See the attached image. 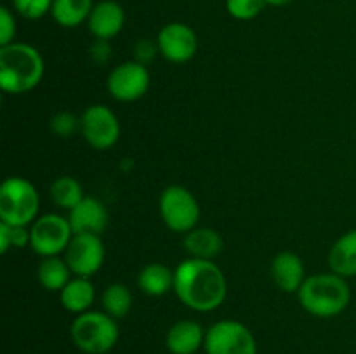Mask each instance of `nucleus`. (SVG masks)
Here are the masks:
<instances>
[{
	"label": "nucleus",
	"instance_id": "20e7f679",
	"mask_svg": "<svg viewBox=\"0 0 356 354\" xmlns=\"http://www.w3.org/2000/svg\"><path fill=\"white\" fill-rule=\"evenodd\" d=\"M70 335L82 353L106 354L117 346L120 330L117 319L104 311H87L73 319Z\"/></svg>",
	"mask_w": 356,
	"mask_h": 354
},
{
	"label": "nucleus",
	"instance_id": "f257e3e1",
	"mask_svg": "<svg viewBox=\"0 0 356 354\" xmlns=\"http://www.w3.org/2000/svg\"><path fill=\"white\" fill-rule=\"evenodd\" d=\"M174 294L186 307L211 312L225 304L228 281L214 260L190 257L174 269Z\"/></svg>",
	"mask_w": 356,
	"mask_h": 354
},
{
	"label": "nucleus",
	"instance_id": "a878e982",
	"mask_svg": "<svg viewBox=\"0 0 356 354\" xmlns=\"http://www.w3.org/2000/svg\"><path fill=\"white\" fill-rule=\"evenodd\" d=\"M266 7L264 0H226V10L238 21H250L259 16Z\"/></svg>",
	"mask_w": 356,
	"mask_h": 354
},
{
	"label": "nucleus",
	"instance_id": "c756f323",
	"mask_svg": "<svg viewBox=\"0 0 356 354\" xmlns=\"http://www.w3.org/2000/svg\"><path fill=\"white\" fill-rule=\"evenodd\" d=\"M153 56H155V45L152 42L141 40L136 44V61L146 66V62L152 61Z\"/></svg>",
	"mask_w": 356,
	"mask_h": 354
},
{
	"label": "nucleus",
	"instance_id": "4be33fe9",
	"mask_svg": "<svg viewBox=\"0 0 356 354\" xmlns=\"http://www.w3.org/2000/svg\"><path fill=\"white\" fill-rule=\"evenodd\" d=\"M92 7V0H54L51 14L59 26L76 28L89 19Z\"/></svg>",
	"mask_w": 356,
	"mask_h": 354
},
{
	"label": "nucleus",
	"instance_id": "39448f33",
	"mask_svg": "<svg viewBox=\"0 0 356 354\" xmlns=\"http://www.w3.org/2000/svg\"><path fill=\"white\" fill-rule=\"evenodd\" d=\"M40 196L30 180L7 177L0 186V222L10 226H31L38 219Z\"/></svg>",
	"mask_w": 356,
	"mask_h": 354
},
{
	"label": "nucleus",
	"instance_id": "0eeeda50",
	"mask_svg": "<svg viewBox=\"0 0 356 354\" xmlns=\"http://www.w3.org/2000/svg\"><path fill=\"white\" fill-rule=\"evenodd\" d=\"M204 349L207 354H257V342L247 325L222 319L207 330Z\"/></svg>",
	"mask_w": 356,
	"mask_h": 354
},
{
	"label": "nucleus",
	"instance_id": "dca6fc26",
	"mask_svg": "<svg viewBox=\"0 0 356 354\" xmlns=\"http://www.w3.org/2000/svg\"><path fill=\"white\" fill-rule=\"evenodd\" d=\"M205 330L193 319H181L169 328L165 346L170 354H197L205 344Z\"/></svg>",
	"mask_w": 356,
	"mask_h": 354
},
{
	"label": "nucleus",
	"instance_id": "7c9ffc66",
	"mask_svg": "<svg viewBox=\"0 0 356 354\" xmlns=\"http://www.w3.org/2000/svg\"><path fill=\"white\" fill-rule=\"evenodd\" d=\"M266 2V6H273V7H284V6H289V3H292L294 0H264Z\"/></svg>",
	"mask_w": 356,
	"mask_h": 354
},
{
	"label": "nucleus",
	"instance_id": "bb28decb",
	"mask_svg": "<svg viewBox=\"0 0 356 354\" xmlns=\"http://www.w3.org/2000/svg\"><path fill=\"white\" fill-rule=\"evenodd\" d=\"M51 130L58 137H72L80 132V118L70 111H59L51 118Z\"/></svg>",
	"mask_w": 356,
	"mask_h": 354
},
{
	"label": "nucleus",
	"instance_id": "7ed1b4c3",
	"mask_svg": "<svg viewBox=\"0 0 356 354\" xmlns=\"http://www.w3.org/2000/svg\"><path fill=\"white\" fill-rule=\"evenodd\" d=\"M301 307L315 318H334L346 311L351 302V288L346 278L336 273L312 274L299 288Z\"/></svg>",
	"mask_w": 356,
	"mask_h": 354
},
{
	"label": "nucleus",
	"instance_id": "aec40b11",
	"mask_svg": "<svg viewBox=\"0 0 356 354\" xmlns=\"http://www.w3.org/2000/svg\"><path fill=\"white\" fill-rule=\"evenodd\" d=\"M138 285L143 294L149 297H162L169 290H174V271L162 262L146 264L139 271Z\"/></svg>",
	"mask_w": 356,
	"mask_h": 354
},
{
	"label": "nucleus",
	"instance_id": "cd10ccee",
	"mask_svg": "<svg viewBox=\"0 0 356 354\" xmlns=\"http://www.w3.org/2000/svg\"><path fill=\"white\" fill-rule=\"evenodd\" d=\"M54 0H13V6L19 16L26 19H40L51 12Z\"/></svg>",
	"mask_w": 356,
	"mask_h": 354
},
{
	"label": "nucleus",
	"instance_id": "f3484780",
	"mask_svg": "<svg viewBox=\"0 0 356 354\" xmlns=\"http://www.w3.org/2000/svg\"><path fill=\"white\" fill-rule=\"evenodd\" d=\"M63 307L73 314H82L90 309L96 301V288H94L90 278L73 276L66 283V287L59 292Z\"/></svg>",
	"mask_w": 356,
	"mask_h": 354
},
{
	"label": "nucleus",
	"instance_id": "412c9836",
	"mask_svg": "<svg viewBox=\"0 0 356 354\" xmlns=\"http://www.w3.org/2000/svg\"><path fill=\"white\" fill-rule=\"evenodd\" d=\"M72 269L65 259L54 257H44L37 267L38 283L49 292H61L72 280Z\"/></svg>",
	"mask_w": 356,
	"mask_h": 354
},
{
	"label": "nucleus",
	"instance_id": "6e6552de",
	"mask_svg": "<svg viewBox=\"0 0 356 354\" xmlns=\"http://www.w3.org/2000/svg\"><path fill=\"white\" fill-rule=\"evenodd\" d=\"M73 238L70 221L58 214L38 215L30 226V246L40 257H54L66 252Z\"/></svg>",
	"mask_w": 356,
	"mask_h": 354
},
{
	"label": "nucleus",
	"instance_id": "393cba45",
	"mask_svg": "<svg viewBox=\"0 0 356 354\" xmlns=\"http://www.w3.org/2000/svg\"><path fill=\"white\" fill-rule=\"evenodd\" d=\"M30 245L28 226H10L0 222V252L7 253L9 248H24Z\"/></svg>",
	"mask_w": 356,
	"mask_h": 354
},
{
	"label": "nucleus",
	"instance_id": "1a4fd4ad",
	"mask_svg": "<svg viewBox=\"0 0 356 354\" xmlns=\"http://www.w3.org/2000/svg\"><path fill=\"white\" fill-rule=\"evenodd\" d=\"M80 134L94 149H110L120 137V121L111 108L92 104L80 115Z\"/></svg>",
	"mask_w": 356,
	"mask_h": 354
},
{
	"label": "nucleus",
	"instance_id": "ddd939ff",
	"mask_svg": "<svg viewBox=\"0 0 356 354\" xmlns=\"http://www.w3.org/2000/svg\"><path fill=\"white\" fill-rule=\"evenodd\" d=\"M125 24V10L115 0H101L94 3L87 26L96 40H111L122 31Z\"/></svg>",
	"mask_w": 356,
	"mask_h": 354
},
{
	"label": "nucleus",
	"instance_id": "a211bd4d",
	"mask_svg": "<svg viewBox=\"0 0 356 354\" xmlns=\"http://www.w3.org/2000/svg\"><path fill=\"white\" fill-rule=\"evenodd\" d=\"M184 248L195 259L212 260L222 252V236L212 228H195L184 235Z\"/></svg>",
	"mask_w": 356,
	"mask_h": 354
},
{
	"label": "nucleus",
	"instance_id": "6ab92c4d",
	"mask_svg": "<svg viewBox=\"0 0 356 354\" xmlns=\"http://www.w3.org/2000/svg\"><path fill=\"white\" fill-rule=\"evenodd\" d=\"M330 271L343 278L356 276V229L344 233L329 252Z\"/></svg>",
	"mask_w": 356,
	"mask_h": 354
},
{
	"label": "nucleus",
	"instance_id": "2eb2a0df",
	"mask_svg": "<svg viewBox=\"0 0 356 354\" xmlns=\"http://www.w3.org/2000/svg\"><path fill=\"white\" fill-rule=\"evenodd\" d=\"M271 278L273 283L285 294H298L306 276L305 262L294 252H280L271 260Z\"/></svg>",
	"mask_w": 356,
	"mask_h": 354
},
{
	"label": "nucleus",
	"instance_id": "f8f14e48",
	"mask_svg": "<svg viewBox=\"0 0 356 354\" xmlns=\"http://www.w3.org/2000/svg\"><path fill=\"white\" fill-rule=\"evenodd\" d=\"M156 49L167 61L183 65L191 61L198 51L197 33L188 24L174 21L165 24L156 37Z\"/></svg>",
	"mask_w": 356,
	"mask_h": 354
},
{
	"label": "nucleus",
	"instance_id": "9d476101",
	"mask_svg": "<svg viewBox=\"0 0 356 354\" xmlns=\"http://www.w3.org/2000/svg\"><path fill=\"white\" fill-rule=\"evenodd\" d=\"M149 83L152 76L148 68L138 61H127L111 69L106 87L113 99L120 103H132L148 92Z\"/></svg>",
	"mask_w": 356,
	"mask_h": 354
},
{
	"label": "nucleus",
	"instance_id": "f03ea898",
	"mask_svg": "<svg viewBox=\"0 0 356 354\" xmlns=\"http://www.w3.org/2000/svg\"><path fill=\"white\" fill-rule=\"evenodd\" d=\"M44 58L30 44L13 42L0 47V87L7 94H26L42 82Z\"/></svg>",
	"mask_w": 356,
	"mask_h": 354
},
{
	"label": "nucleus",
	"instance_id": "5701e85b",
	"mask_svg": "<svg viewBox=\"0 0 356 354\" xmlns=\"http://www.w3.org/2000/svg\"><path fill=\"white\" fill-rule=\"evenodd\" d=\"M51 198L59 208L70 212L86 198V194H83L82 184L75 177L61 176L51 184Z\"/></svg>",
	"mask_w": 356,
	"mask_h": 354
},
{
	"label": "nucleus",
	"instance_id": "b1692460",
	"mask_svg": "<svg viewBox=\"0 0 356 354\" xmlns=\"http://www.w3.org/2000/svg\"><path fill=\"white\" fill-rule=\"evenodd\" d=\"M101 302H103V309L106 314H110L115 319H122L131 312L134 298H132L131 290L125 285L111 283L104 288Z\"/></svg>",
	"mask_w": 356,
	"mask_h": 354
},
{
	"label": "nucleus",
	"instance_id": "4468645a",
	"mask_svg": "<svg viewBox=\"0 0 356 354\" xmlns=\"http://www.w3.org/2000/svg\"><path fill=\"white\" fill-rule=\"evenodd\" d=\"M68 221L73 235H82V233L101 235L108 228L110 215L103 201L94 196H86L75 208L70 210Z\"/></svg>",
	"mask_w": 356,
	"mask_h": 354
},
{
	"label": "nucleus",
	"instance_id": "9b49d317",
	"mask_svg": "<svg viewBox=\"0 0 356 354\" xmlns=\"http://www.w3.org/2000/svg\"><path fill=\"white\" fill-rule=\"evenodd\" d=\"M106 250L99 235H73L68 248L65 252V260L75 276L90 278L103 267Z\"/></svg>",
	"mask_w": 356,
	"mask_h": 354
},
{
	"label": "nucleus",
	"instance_id": "423d86ee",
	"mask_svg": "<svg viewBox=\"0 0 356 354\" xmlns=\"http://www.w3.org/2000/svg\"><path fill=\"white\" fill-rule=\"evenodd\" d=\"M160 217L174 233H190L200 221V205L197 198L184 186L174 184L165 187L159 200Z\"/></svg>",
	"mask_w": 356,
	"mask_h": 354
},
{
	"label": "nucleus",
	"instance_id": "c85d7f7f",
	"mask_svg": "<svg viewBox=\"0 0 356 354\" xmlns=\"http://www.w3.org/2000/svg\"><path fill=\"white\" fill-rule=\"evenodd\" d=\"M16 37V19L7 7H0V47L9 45Z\"/></svg>",
	"mask_w": 356,
	"mask_h": 354
}]
</instances>
